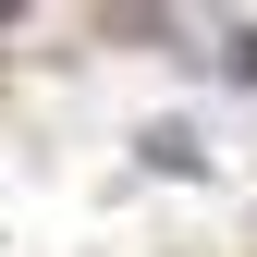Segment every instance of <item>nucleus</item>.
Returning <instances> with one entry per match:
<instances>
[{"label": "nucleus", "mask_w": 257, "mask_h": 257, "mask_svg": "<svg viewBox=\"0 0 257 257\" xmlns=\"http://www.w3.org/2000/svg\"><path fill=\"white\" fill-rule=\"evenodd\" d=\"M147 159H159V172H208V147L184 135V122H159V135H147Z\"/></svg>", "instance_id": "1"}, {"label": "nucleus", "mask_w": 257, "mask_h": 257, "mask_svg": "<svg viewBox=\"0 0 257 257\" xmlns=\"http://www.w3.org/2000/svg\"><path fill=\"white\" fill-rule=\"evenodd\" d=\"M220 61H233V74L257 86V25H233V37H220Z\"/></svg>", "instance_id": "2"}]
</instances>
